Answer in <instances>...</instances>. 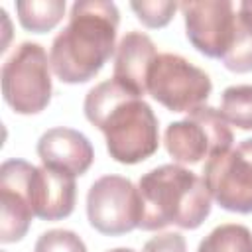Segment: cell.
<instances>
[{"label": "cell", "mask_w": 252, "mask_h": 252, "mask_svg": "<svg viewBox=\"0 0 252 252\" xmlns=\"http://www.w3.org/2000/svg\"><path fill=\"white\" fill-rule=\"evenodd\" d=\"M85 116L106 140L118 163L134 165L158 152L159 130L152 106L114 79L93 87L85 96Z\"/></svg>", "instance_id": "6da1fadb"}, {"label": "cell", "mask_w": 252, "mask_h": 252, "mask_svg": "<svg viewBox=\"0 0 252 252\" xmlns=\"http://www.w3.org/2000/svg\"><path fill=\"white\" fill-rule=\"evenodd\" d=\"M120 12L114 2L81 0L71 6L69 24L51 43V69L63 83L94 79L114 53Z\"/></svg>", "instance_id": "7a4b0ae2"}, {"label": "cell", "mask_w": 252, "mask_h": 252, "mask_svg": "<svg viewBox=\"0 0 252 252\" xmlns=\"http://www.w3.org/2000/svg\"><path fill=\"white\" fill-rule=\"evenodd\" d=\"M142 199V230H159L169 224L199 228L211 215V193L197 173L179 163L150 169L138 183Z\"/></svg>", "instance_id": "3957f363"}, {"label": "cell", "mask_w": 252, "mask_h": 252, "mask_svg": "<svg viewBox=\"0 0 252 252\" xmlns=\"http://www.w3.org/2000/svg\"><path fill=\"white\" fill-rule=\"evenodd\" d=\"M51 61L39 43L24 41L2 65V94L18 114H37L51 100Z\"/></svg>", "instance_id": "277c9868"}, {"label": "cell", "mask_w": 252, "mask_h": 252, "mask_svg": "<svg viewBox=\"0 0 252 252\" xmlns=\"http://www.w3.org/2000/svg\"><path fill=\"white\" fill-rule=\"evenodd\" d=\"M232 132L220 112L209 104L191 110L165 128L163 144L177 163H199L232 148Z\"/></svg>", "instance_id": "5b68a950"}, {"label": "cell", "mask_w": 252, "mask_h": 252, "mask_svg": "<svg viewBox=\"0 0 252 252\" xmlns=\"http://www.w3.org/2000/svg\"><path fill=\"white\" fill-rule=\"evenodd\" d=\"M213 91L211 77L177 53H158L148 73V94L171 112L203 106Z\"/></svg>", "instance_id": "8992f818"}, {"label": "cell", "mask_w": 252, "mask_h": 252, "mask_svg": "<svg viewBox=\"0 0 252 252\" xmlns=\"http://www.w3.org/2000/svg\"><path fill=\"white\" fill-rule=\"evenodd\" d=\"M87 217L91 226L106 236L140 228L142 199L138 187L122 175L98 177L87 193Z\"/></svg>", "instance_id": "52a82bcc"}, {"label": "cell", "mask_w": 252, "mask_h": 252, "mask_svg": "<svg viewBox=\"0 0 252 252\" xmlns=\"http://www.w3.org/2000/svg\"><path fill=\"white\" fill-rule=\"evenodd\" d=\"M203 181L211 197L230 213H252V138L213 156L203 165Z\"/></svg>", "instance_id": "ba28073f"}, {"label": "cell", "mask_w": 252, "mask_h": 252, "mask_svg": "<svg viewBox=\"0 0 252 252\" xmlns=\"http://www.w3.org/2000/svg\"><path fill=\"white\" fill-rule=\"evenodd\" d=\"M189 43L211 59H222L236 32L234 6L228 0H197L179 4Z\"/></svg>", "instance_id": "9c48e42d"}, {"label": "cell", "mask_w": 252, "mask_h": 252, "mask_svg": "<svg viewBox=\"0 0 252 252\" xmlns=\"http://www.w3.org/2000/svg\"><path fill=\"white\" fill-rule=\"evenodd\" d=\"M35 165L24 159H6L0 167V242L10 244L26 236L35 217L28 199V183Z\"/></svg>", "instance_id": "30bf717a"}, {"label": "cell", "mask_w": 252, "mask_h": 252, "mask_svg": "<svg viewBox=\"0 0 252 252\" xmlns=\"http://www.w3.org/2000/svg\"><path fill=\"white\" fill-rule=\"evenodd\" d=\"M75 177L51 167H33L28 183L32 211L41 220L67 219L75 209Z\"/></svg>", "instance_id": "8fae6325"}, {"label": "cell", "mask_w": 252, "mask_h": 252, "mask_svg": "<svg viewBox=\"0 0 252 252\" xmlns=\"http://www.w3.org/2000/svg\"><path fill=\"white\" fill-rule=\"evenodd\" d=\"M37 156L45 167L77 177L91 167L94 150L83 132L59 126L41 134L37 140Z\"/></svg>", "instance_id": "7c38bea8"}, {"label": "cell", "mask_w": 252, "mask_h": 252, "mask_svg": "<svg viewBox=\"0 0 252 252\" xmlns=\"http://www.w3.org/2000/svg\"><path fill=\"white\" fill-rule=\"evenodd\" d=\"M156 57L158 51L150 35L132 30L116 45L112 79L144 98L148 93V73Z\"/></svg>", "instance_id": "4fadbf2b"}, {"label": "cell", "mask_w": 252, "mask_h": 252, "mask_svg": "<svg viewBox=\"0 0 252 252\" xmlns=\"http://www.w3.org/2000/svg\"><path fill=\"white\" fill-rule=\"evenodd\" d=\"M16 12L24 30L45 33L63 20L65 0H20L16 2Z\"/></svg>", "instance_id": "5bb4252c"}, {"label": "cell", "mask_w": 252, "mask_h": 252, "mask_svg": "<svg viewBox=\"0 0 252 252\" xmlns=\"http://www.w3.org/2000/svg\"><path fill=\"white\" fill-rule=\"evenodd\" d=\"M197 252H252V232L244 224H220L199 242Z\"/></svg>", "instance_id": "9a60e30c"}, {"label": "cell", "mask_w": 252, "mask_h": 252, "mask_svg": "<svg viewBox=\"0 0 252 252\" xmlns=\"http://www.w3.org/2000/svg\"><path fill=\"white\" fill-rule=\"evenodd\" d=\"M219 112L228 124L240 130H252V85L226 87Z\"/></svg>", "instance_id": "2e32d148"}, {"label": "cell", "mask_w": 252, "mask_h": 252, "mask_svg": "<svg viewBox=\"0 0 252 252\" xmlns=\"http://www.w3.org/2000/svg\"><path fill=\"white\" fill-rule=\"evenodd\" d=\"M220 61L232 73L252 71V22L240 14H236L234 41H232L228 53Z\"/></svg>", "instance_id": "e0dca14e"}, {"label": "cell", "mask_w": 252, "mask_h": 252, "mask_svg": "<svg viewBox=\"0 0 252 252\" xmlns=\"http://www.w3.org/2000/svg\"><path fill=\"white\" fill-rule=\"evenodd\" d=\"M33 252H87V246L73 230L51 228L35 240Z\"/></svg>", "instance_id": "ac0fdd59"}, {"label": "cell", "mask_w": 252, "mask_h": 252, "mask_svg": "<svg viewBox=\"0 0 252 252\" xmlns=\"http://www.w3.org/2000/svg\"><path fill=\"white\" fill-rule=\"evenodd\" d=\"M130 8L134 10L136 18L146 28H163L171 22V18L179 6L169 0H159V2L142 0V2H132Z\"/></svg>", "instance_id": "d6986e66"}, {"label": "cell", "mask_w": 252, "mask_h": 252, "mask_svg": "<svg viewBox=\"0 0 252 252\" xmlns=\"http://www.w3.org/2000/svg\"><path fill=\"white\" fill-rule=\"evenodd\" d=\"M144 252H187V244L179 232H161L144 244Z\"/></svg>", "instance_id": "ffe728a7"}, {"label": "cell", "mask_w": 252, "mask_h": 252, "mask_svg": "<svg viewBox=\"0 0 252 252\" xmlns=\"http://www.w3.org/2000/svg\"><path fill=\"white\" fill-rule=\"evenodd\" d=\"M238 14L246 16L248 20H252V0H242L238 6Z\"/></svg>", "instance_id": "44dd1931"}, {"label": "cell", "mask_w": 252, "mask_h": 252, "mask_svg": "<svg viewBox=\"0 0 252 252\" xmlns=\"http://www.w3.org/2000/svg\"><path fill=\"white\" fill-rule=\"evenodd\" d=\"M106 252H136L132 248H112V250H106Z\"/></svg>", "instance_id": "7402d4cb"}]
</instances>
